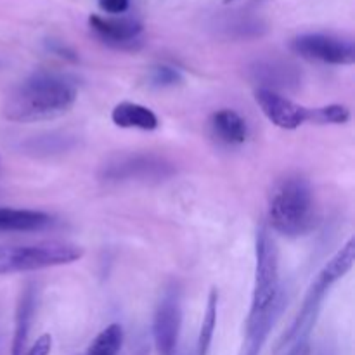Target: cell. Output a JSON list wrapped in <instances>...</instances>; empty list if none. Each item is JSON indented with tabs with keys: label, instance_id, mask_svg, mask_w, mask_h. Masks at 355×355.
Masks as SVG:
<instances>
[{
	"label": "cell",
	"instance_id": "1",
	"mask_svg": "<svg viewBox=\"0 0 355 355\" xmlns=\"http://www.w3.org/2000/svg\"><path fill=\"white\" fill-rule=\"evenodd\" d=\"M75 83L55 73H35L7 92L2 114L14 123L54 120L76 103Z\"/></svg>",
	"mask_w": 355,
	"mask_h": 355
},
{
	"label": "cell",
	"instance_id": "2",
	"mask_svg": "<svg viewBox=\"0 0 355 355\" xmlns=\"http://www.w3.org/2000/svg\"><path fill=\"white\" fill-rule=\"evenodd\" d=\"M269 225L284 238H304L318 225L314 189L305 177L286 175L274 184L269 196Z\"/></svg>",
	"mask_w": 355,
	"mask_h": 355
},
{
	"label": "cell",
	"instance_id": "3",
	"mask_svg": "<svg viewBox=\"0 0 355 355\" xmlns=\"http://www.w3.org/2000/svg\"><path fill=\"white\" fill-rule=\"evenodd\" d=\"M355 260V243L350 238L331 259L326 262V266L322 267L321 272L318 274L314 283L309 288L307 295H305L304 302H302V307L298 311L297 318L291 322L290 329L284 333L279 338V342L276 343V349L274 352H281L286 347H290L291 343L297 342V340H304L311 336L312 328L315 326L318 321V315L321 312L322 300L328 295V291L338 283L342 277H345L350 272V269L354 267Z\"/></svg>",
	"mask_w": 355,
	"mask_h": 355
},
{
	"label": "cell",
	"instance_id": "4",
	"mask_svg": "<svg viewBox=\"0 0 355 355\" xmlns=\"http://www.w3.org/2000/svg\"><path fill=\"white\" fill-rule=\"evenodd\" d=\"M286 304L279 283V250L270 229L259 225L255 234V279L248 318H260Z\"/></svg>",
	"mask_w": 355,
	"mask_h": 355
},
{
	"label": "cell",
	"instance_id": "5",
	"mask_svg": "<svg viewBox=\"0 0 355 355\" xmlns=\"http://www.w3.org/2000/svg\"><path fill=\"white\" fill-rule=\"evenodd\" d=\"M85 250L68 241H38L31 245H0V276L69 266L83 259Z\"/></svg>",
	"mask_w": 355,
	"mask_h": 355
},
{
	"label": "cell",
	"instance_id": "6",
	"mask_svg": "<svg viewBox=\"0 0 355 355\" xmlns=\"http://www.w3.org/2000/svg\"><path fill=\"white\" fill-rule=\"evenodd\" d=\"M168 159L153 153H118L101 165L104 182H159L173 175Z\"/></svg>",
	"mask_w": 355,
	"mask_h": 355
},
{
	"label": "cell",
	"instance_id": "7",
	"mask_svg": "<svg viewBox=\"0 0 355 355\" xmlns=\"http://www.w3.org/2000/svg\"><path fill=\"white\" fill-rule=\"evenodd\" d=\"M182 328V293L172 283L158 302L153 318V340L158 355H175Z\"/></svg>",
	"mask_w": 355,
	"mask_h": 355
},
{
	"label": "cell",
	"instance_id": "8",
	"mask_svg": "<svg viewBox=\"0 0 355 355\" xmlns=\"http://www.w3.org/2000/svg\"><path fill=\"white\" fill-rule=\"evenodd\" d=\"M291 51L309 61L324 64L350 66L355 62V45L352 40L326 33H304L291 40Z\"/></svg>",
	"mask_w": 355,
	"mask_h": 355
},
{
	"label": "cell",
	"instance_id": "9",
	"mask_svg": "<svg viewBox=\"0 0 355 355\" xmlns=\"http://www.w3.org/2000/svg\"><path fill=\"white\" fill-rule=\"evenodd\" d=\"M255 103L267 120L283 130H297L305 123L318 125V107L302 106L284 94L257 89Z\"/></svg>",
	"mask_w": 355,
	"mask_h": 355
},
{
	"label": "cell",
	"instance_id": "10",
	"mask_svg": "<svg viewBox=\"0 0 355 355\" xmlns=\"http://www.w3.org/2000/svg\"><path fill=\"white\" fill-rule=\"evenodd\" d=\"M248 76L257 89L270 92H290L302 85V71L293 62L283 59H259L250 64Z\"/></svg>",
	"mask_w": 355,
	"mask_h": 355
},
{
	"label": "cell",
	"instance_id": "11",
	"mask_svg": "<svg viewBox=\"0 0 355 355\" xmlns=\"http://www.w3.org/2000/svg\"><path fill=\"white\" fill-rule=\"evenodd\" d=\"M89 26L103 44L121 51H134L141 45L142 24L135 17H106L92 14Z\"/></svg>",
	"mask_w": 355,
	"mask_h": 355
},
{
	"label": "cell",
	"instance_id": "12",
	"mask_svg": "<svg viewBox=\"0 0 355 355\" xmlns=\"http://www.w3.org/2000/svg\"><path fill=\"white\" fill-rule=\"evenodd\" d=\"M35 311H37V286L30 283L21 290L19 298H17L10 355H26L28 338H30Z\"/></svg>",
	"mask_w": 355,
	"mask_h": 355
},
{
	"label": "cell",
	"instance_id": "13",
	"mask_svg": "<svg viewBox=\"0 0 355 355\" xmlns=\"http://www.w3.org/2000/svg\"><path fill=\"white\" fill-rule=\"evenodd\" d=\"M52 224L54 218L45 211L0 207V232L44 231Z\"/></svg>",
	"mask_w": 355,
	"mask_h": 355
},
{
	"label": "cell",
	"instance_id": "14",
	"mask_svg": "<svg viewBox=\"0 0 355 355\" xmlns=\"http://www.w3.org/2000/svg\"><path fill=\"white\" fill-rule=\"evenodd\" d=\"M111 121L120 128L151 132L159 127V120L153 110L132 101H121L111 111Z\"/></svg>",
	"mask_w": 355,
	"mask_h": 355
},
{
	"label": "cell",
	"instance_id": "15",
	"mask_svg": "<svg viewBox=\"0 0 355 355\" xmlns=\"http://www.w3.org/2000/svg\"><path fill=\"white\" fill-rule=\"evenodd\" d=\"M210 127L215 137L225 144H243L248 137V123L234 110H218L211 114Z\"/></svg>",
	"mask_w": 355,
	"mask_h": 355
},
{
	"label": "cell",
	"instance_id": "16",
	"mask_svg": "<svg viewBox=\"0 0 355 355\" xmlns=\"http://www.w3.org/2000/svg\"><path fill=\"white\" fill-rule=\"evenodd\" d=\"M76 146V137L66 132H47V134L33 135L21 144L26 155L35 158H47V156L62 155L71 151Z\"/></svg>",
	"mask_w": 355,
	"mask_h": 355
},
{
	"label": "cell",
	"instance_id": "17",
	"mask_svg": "<svg viewBox=\"0 0 355 355\" xmlns=\"http://www.w3.org/2000/svg\"><path fill=\"white\" fill-rule=\"evenodd\" d=\"M217 312H218V291L214 288V290L210 291V295H208L207 309H205L203 321H201L200 335H198V342H196V355L210 354L215 328H217Z\"/></svg>",
	"mask_w": 355,
	"mask_h": 355
},
{
	"label": "cell",
	"instance_id": "18",
	"mask_svg": "<svg viewBox=\"0 0 355 355\" xmlns=\"http://www.w3.org/2000/svg\"><path fill=\"white\" fill-rule=\"evenodd\" d=\"M121 345H123V328L113 322L92 340L85 355H118Z\"/></svg>",
	"mask_w": 355,
	"mask_h": 355
},
{
	"label": "cell",
	"instance_id": "19",
	"mask_svg": "<svg viewBox=\"0 0 355 355\" xmlns=\"http://www.w3.org/2000/svg\"><path fill=\"white\" fill-rule=\"evenodd\" d=\"M148 82L156 89H166V87H175L182 82V73L177 68L168 64L153 66L148 75Z\"/></svg>",
	"mask_w": 355,
	"mask_h": 355
},
{
	"label": "cell",
	"instance_id": "20",
	"mask_svg": "<svg viewBox=\"0 0 355 355\" xmlns=\"http://www.w3.org/2000/svg\"><path fill=\"white\" fill-rule=\"evenodd\" d=\"M97 3L110 16H121L130 9V0H97Z\"/></svg>",
	"mask_w": 355,
	"mask_h": 355
},
{
	"label": "cell",
	"instance_id": "21",
	"mask_svg": "<svg viewBox=\"0 0 355 355\" xmlns=\"http://www.w3.org/2000/svg\"><path fill=\"white\" fill-rule=\"evenodd\" d=\"M52 350V336L51 335H42L40 338H37V342L26 350V355H49Z\"/></svg>",
	"mask_w": 355,
	"mask_h": 355
},
{
	"label": "cell",
	"instance_id": "22",
	"mask_svg": "<svg viewBox=\"0 0 355 355\" xmlns=\"http://www.w3.org/2000/svg\"><path fill=\"white\" fill-rule=\"evenodd\" d=\"M49 49H51L54 54H58L59 58H64V59H71V61H75L76 59V54L73 49H69L68 45L61 44V42H55V40H51L49 42Z\"/></svg>",
	"mask_w": 355,
	"mask_h": 355
},
{
	"label": "cell",
	"instance_id": "23",
	"mask_svg": "<svg viewBox=\"0 0 355 355\" xmlns=\"http://www.w3.org/2000/svg\"><path fill=\"white\" fill-rule=\"evenodd\" d=\"M286 355H311V345H309V338L297 340L290 345Z\"/></svg>",
	"mask_w": 355,
	"mask_h": 355
},
{
	"label": "cell",
	"instance_id": "24",
	"mask_svg": "<svg viewBox=\"0 0 355 355\" xmlns=\"http://www.w3.org/2000/svg\"><path fill=\"white\" fill-rule=\"evenodd\" d=\"M225 3H231V2H234V0H224Z\"/></svg>",
	"mask_w": 355,
	"mask_h": 355
}]
</instances>
